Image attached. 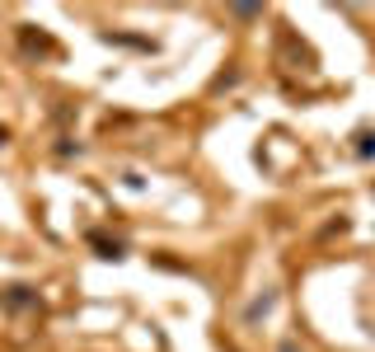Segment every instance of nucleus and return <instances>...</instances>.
<instances>
[{"instance_id":"f257e3e1","label":"nucleus","mask_w":375,"mask_h":352,"mask_svg":"<svg viewBox=\"0 0 375 352\" xmlns=\"http://www.w3.org/2000/svg\"><path fill=\"white\" fill-rule=\"evenodd\" d=\"M282 352H296V348H282Z\"/></svg>"}]
</instances>
